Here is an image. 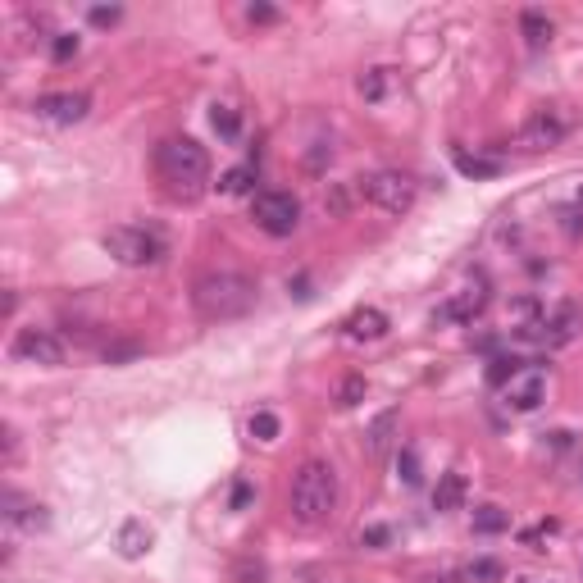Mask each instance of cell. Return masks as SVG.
Here are the masks:
<instances>
[{
    "label": "cell",
    "instance_id": "6da1fadb",
    "mask_svg": "<svg viewBox=\"0 0 583 583\" xmlns=\"http://www.w3.org/2000/svg\"><path fill=\"white\" fill-rule=\"evenodd\" d=\"M155 174H160L164 192L178 201H196L210 183V155L192 137H169L155 146Z\"/></svg>",
    "mask_w": 583,
    "mask_h": 583
},
{
    "label": "cell",
    "instance_id": "7a4b0ae2",
    "mask_svg": "<svg viewBox=\"0 0 583 583\" xmlns=\"http://www.w3.org/2000/svg\"><path fill=\"white\" fill-rule=\"evenodd\" d=\"M287 511L301 529H319L338 511V470L328 461H306L292 474V492H287Z\"/></svg>",
    "mask_w": 583,
    "mask_h": 583
},
{
    "label": "cell",
    "instance_id": "3957f363",
    "mask_svg": "<svg viewBox=\"0 0 583 583\" xmlns=\"http://www.w3.org/2000/svg\"><path fill=\"white\" fill-rule=\"evenodd\" d=\"M256 278L246 274H205L201 283L192 287V306L201 319H210V324H224V319H242L251 315V306H256Z\"/></svg>",
    "mask_w": 583,
    "mask_h": 583
},
{
    "label": "cell",
    "instance_id": "277c9868",
    "mask_svg": "<svg viewBox=\"0 0 583 583\" xmlns=\"http://www.w3.org/2000/svg\"><path fill=\"white\" fill-rule=\"evenodd\" d=\"M105 251H110L119 265H128V269H151V265H160V260L169 256V242H164V233H155V228L119 224V228L105 233Z\"/></svg>",
    "mask_w": 583,
    "mask_h": 583
},
{
    "label": "cell",
    "instance_id": "5b68a950",
    "mask_svg": "<svg viewBox=\"0 0 583 583\" xmlns=\"http://www.w3.org/2000/svg\"><path fill=\"white\" fill-rule=\"evenodd\" d=\"M356 192L365 196L369 205H379L383 215H406L410 205H415V196H420V187H415L410 174H401V169H379V174L360 178Z\"/></svg>",
    "mask_w": 583,
    "mask_h": 583
},
{
    "label": "cell",
    "instance_id": "8992f818",
    "mask_svg": "<svg viewBox=\"0 0 583 583\" xmlns=\"http://www.w3.org/2000/svg\"><path fill=\"white\" fill-rule=\"evenodd\" d=\"M251 219H256L269 237H292L301 224V201L292 192H260L256 201H251Z\"/></svg>",
    "mask_w": 583,
    "mask_h": 583
},
{
    "label": "cell",
    "instance_id": "52a82bcc",
    "mask_svg": "<svg viewBox=\"0 0 583 583\" xmlns=\"http://www.w3.org/2000/svg\"><path fill=\"white\" fill-rule=\"evenodd\" d=\"M579 333H583V310L574 306V301H561L552 315H543L538 324L520 328V338H538L543 347H570Z\"/></svg>",
    "mask_w": 583,
    "mask_h": 583
},
{
    "label": "cell",
    "instance_id": "ba28073f",
    "mask_svg": "<svg viewBox=\"0 0 583 583\" xmlns=\"http://www.w3.org/2000/svg\"><path fill=\"white\" fill-rule=\"evenodd\" d=\"M10 356L23 360V365L55 369V365H64V342L55 338L51 328H19V333H14V342H10Z\"/></svg>",
    "mask_w": 583,
    "mask_h": 583
},
{
    "label": "cell",
    "instance_id": "9c48e42d",
    "mask_svg": "<svg viewBox=\"0 0 583 583\" xmlns=\"http://www.w3.org/2000/svg\"><path fill=\"white\" fill-rule=\"evenodd\" d=\"M87 110H92V96L87 92H46V96L32 101V114H37L41 123H55V128H73V123H82Z\"/></svg>",
    "mask_w": 583,
    "mask_h": 583
},
{
    "label": "cell",
    "instance_id": "30bf717a",
    "mask_svg": "<svg viewBox=\"0 0 583 583\" xmlns=\"http://www.w3.org/2000/svg\"><path fill=\"white\" fill-rule=\"evenodd\" d=\"M565 133H570V123H565L561 110H552V105H543V110H533L529 119H524L520 128V146L524 151H552V146L565 142Z\"/></svg>",
    "mask_w": 583,
    "mask_h": 583
},
{
    "label": "cell",
    "instance_id": "8fae6325",
    "mask_svg": "<svg viewBox=\"0 0 583 583\" xmlns=\"http://www.w3.org/2000/svg\"><path fill=\"white\" fill-rule=\"evenodd\" d=\"M547 397V379H543V369H524V374H515L511 383H506V401H511L515 410H538Z\"/></svg>",
    "mask_w": 583,
    "mask_h": 583
},
{
    "label": "cell",
    "instance_id": "7c38bea8",
    "mask_svg": "<svg viewBox=\"0 0 583 583\" xmlns=\"http://www.w3.org/2000/svg\"><path fill=\"white\" fill-rule=\"evenodd\" d=\"M347 338H356V342H379V338H388V315H383L379 306H356L347 315Z\"/></svg>",
    "mask_w": 583,
    "mask_h": 583
},
{
    "label": "cell",
    "instance_id": "4fadbf2b",
    "mask_svg": "<svg viewBox=\"0 0 583 583\" xmlns=\"http://www.w3.org/2000/svg\"><path fill=\"white\" fill-rule=\"evenodd\" d=\"M5 520L14 524V529H46L51 524V515H46V506H37V502H28L23 492H5Z\"/></svg>",
    "mask_w": 583,
    "mask_h": 583
},
{
    "label": "cell",
    "instance_id": "5bb4252c",
    "mask_svg": "<svg viewBox=\"0 0 583 583\" xmlns=\"http://www.w3.org/2000/svg\"><path fill=\"white\" fill-rule=\"evenodd\" d=\"M483 306H488V287L474 283V287H461V292H456V297H451L447 306L438 310V319H456V324H470V319L479 315Z\"/></svg>",
    "mask_w": 583,
    "mask_h": 583
},
{
    "label": "cell",
    "instance_id": "9a60e30c",
    "mask_svg": "<svg viewBox=\"0 0 583 583\" xmlns=\"http://www.w3.org/2000/svg\"><path fill=\"white\" fill-rule=\"evenodd\" d=\"M520 32H524V46H529V51H547L552 37H556L552 19H547L543 10H524L520 14Z\"/></svg>",
    "mask_w": 583,
    "mask_h": 583
},
{
    "label": "cell",
    "instance_id": "2e32d148",
    "mask_svg": "<svg viewBox=\"0 0 583 583\" xmlns=\"http://www.w3.org/2000/svg\"><path fill=\"white\" fill-rule=\"evenodd\" d=\"M151 543H155V533L146 529L142 520H128L119 529V556H123V561H137V556H146V552H151Z\"/></svg>",
    "mask_w": 583,
    "mask_h": 583
},
{
    "label": "cell",
    "instance_id": "e0dca14e",
    "mask_svg": "<svg viewBox=\"0 0 583 583\" xmlns=\"http://www.w3.org/2000/svg\"><path fill=\"white\" fill-rule=\"evenodd\" d=\"M465 502V479L461 474H442L438 488H433V511H461Z\"/></svg>",
    "mask_w": 583,
    "mask_h": 583
},
{
    "label": "cell",
    "instance_id": "ac0fdd59",
    "mask_svg": "<svg viewBox=\"0 0 583 583\" xmlns=\"http://www.w3.org/2000/svg\"><path fill=\"white\" fill-rule=\"evenodd\" d=\"M451 160H456V169H461L465 178H497L502 174L497 160H483V155H470V151H451Z\"/></svg>",
    "mask_w": 583,
    "mask_h": 583
},
{
    "label": "cell",
    "instance_id": "d6986e66",
    "mask_svg": "<svg viewBox=\"0 0 583 583\" xmlns=\"http://www.w3.org/2000/svg\"><path fill=\"white\" fill-rule=\"evenodd\" d=\"M392 429H397V410H383L379 420L369 424V456H383V451H388Z\"/></svg>",
    "mask_w": 583,
    "mask_h": 583
},
{
    "label": "cell",
    "instance_id": "ffe728a7",
    "mask_svg": "<svg viewBox=\"0 0 583 583\" xmlns=\"http://www.w3.org/2000/svg\"><path fill=\"white\" fill-rule=\"evenodd\" d=\"M511 529V515L502 511V506H479V511H474V533H506Z\"/></svg>",
    "mask_w": 583,
    "mask_h": 583
},
{
    "label": "cell",
    "instance_id": "44dd1931",
    "mask_svg": "<svg viewBox=\"0 0 583 583\" xmlns=\"http://www.w3.org/2000/svg\"><path fill=\"white\" fill-rule=\"evenodd\" d=\"M251 183H256V164H237V169H228V174L219 178V192L242 196V192H251Z\"/></svg>",
    "mask_w": 583,
    "mask_h": 583
},
{
    "label": "cell",
    "instance_id": "7402d4cb",
    "mask_svg": "<svg viewBox=\"0 0 583 583\" xmlns=\"http://www.w3.org/2000/svg\"><path fill=\"white\" fill-rule=\"evenodd\" d=\"M246 429H251V438H256V442H274L278 438V415H274V410H256Z\"/></svg>",
    "mask_w": 583,
    "mask_h": 583
},
{
    "label": "cell",
    "instance_id": "603a6c76",
    "mask_svg": "<svg viewBox=\"0 0 583 583\" xmlns=\"http://www.w3.org/2000/svg\"><path fill=\"white\" fill-rule=\"evenodd\" d=\"M465 583H502V565L483 556V561L465 565Z\"/></svg>",
    "mask_w": 583,
    "mask_h": 583
},
{
    "label": "cell",
    "instance_id": "cb8c5ba5",
    "mask_svg": "<svg viewBox=\"0 0 583 583\" xmlns=\"http://www.w3.org/2000/svg\"><path fill=\"white\" fill-rule=\"evenodd\" d=\"M360 397H365V379H360V374H347L338 388V406L351 410V406H360Z\"/></svg>",
    "mask_w": 583,
    "mask_h": 583
},
{
    "label": "cell",
    "instance_id": "d4e9b609",
    "mask_svg": "<svg viewBox=\"0 0 583 583\" xmlns=\"http://www.w3.org/2000/svg\"><path fill=\"white\" fill-rule=\"evenodd\" d=\"M515 374H520V360H515V356L506 360V356H502V360H492V369H488V383H492V388H506V383H511Z\"/></svg>",
    "mask_w": 583,
    "mask_h": 583
},
{
    "label": "cell",
    "instance_id": "484cf974",
    "mask_svg": "<svg viewBox=\"0 0 583 583\" xmlns=\"http://www.w3.org/2000/svg\"><path fill=\"white\" fill-rule=\"evenodd\" d=\"M73 55H78V37H73V32H55L51 37V60L64 64V60H73Z\"/></svg>",
    "mask_w": 583,
    "mask_h": 583
},
{
    "label": "cell",
    "instance_id": "4316f807",
    "mask_svg": "<svg viewBox=\"0 0 583 583\" xmlns=\"http://www.w3.org/2000/svg\"><path fill=\"white\" fill-rule=\"evenodd\" d=\"M397 470H401V479H406L410 488H415V483H420V456H415V447H406V451H401Z\"/></svg>",
    "mask_w": 583,
    "mask_h": 583
},
{
    "label": "cell",
    "instance_id": "83f0119b",
    "mask_svg": "<svg viewBox=\"0 0 583 583\" xmlns=\"http://www.w3.org/2000/svg\"><path fill=\"white\" fill-rule=\"evenodd\" d=\"M87 19H92L96 28H114V23L123 19V10H119V5H92V10H87Z\"/></svg>",
    "mask_w": 583,
    "mask_h": 583
},
{
    "label": "cell",
    "instance_id": "f1b7e54d",
    "mask_svg": "<svg viewBox=\"0 0 583 583\" xmlns=\"http://www.w3.org/2000/svg\"><path fill=\"white\" fill-rule=\"evenodd\" d=\"M215 128H219V137H228V142H233L242 123H237V114L228 110V105H215Z\"/></svg>",
    "mask_w": 583,
    "mask_h": 583
},
{
    "label": "cell",
    "instance_id": "f546056e",
    "mask_svg": "<svg viewBox=\"0 0 583 583\" xmlns=\"http://www.w3.org/2000/svg\"><path fill=\"white\" fill-rule=\"evenodd\" d=\"M383 73L388 69H369L365 78H360V96H365V101H379L383 96Z\"/></svg>",
    "mask_w": 583,
    "mask_h": 583
},
{
    "label": "cell",
    "instance_id": "4dcf8cb0",
    "mask_svg": "<svg viewBox=\"0 0 583 583\" xmlns=\"http://www.w3.org/2000/svg\"><path fill=\"white\" fill-rule=\"evenodd\" d=\"M246 19H251V23H274L278 10H274V5H246Z\"/></svg>",
    "mask_w": 583,
    "mask_h": 583
},
{
    "label": "cell",
    "instance_id": "1f68e13d",
    "mask_svg": "<svg viewBox=\"0 0 583 583\" xmlns=\"http://www.w3.org/2000/svg\"><path fill=\"white\" fill-rule=\"evenodd\" d=\"M324 205L333 210V215H342V210H347V192H342V187H333V192L324 196Z\"/></svg>",
    "mask_w": 583,
    "mask_h": 583
},
{
    "label": "cell",
    "instance_id": "d6a6232c",
    "mask_svg": "<svg viewBox=\"0 0 583 583\" xmlns=\"http://www.w3.org/2000/svg\"><path fill=\"white\" fill-rule=\"evenodd\" d=\"M360 543H365V547H379V543H388V529H365V533H360Z\"/></svg>",
    "mask_w": 583,
    "mask_h": 583
},
{
    "label": "cell",
    "instance_id": "836d02e7",
    "mask_svg": "<svg viewBox=\"0 0 583 583\" xmlns=\"http://www.w3.org/2000/svg\"><path fill=\"white\" fill-rule=\"evenodd\" d=\"M246 502H251V483H237L233 488V511H242Z\"/></svg>",
    "mask_w": 583,
    "mask_h": 583
},
{
    "label": "cell",
    "instance_id": "e575fe53",
    "mask_svg": "<svg viewBox=\"0 0 583 583\" xmlns=\"http://www.w3.org/2000/svg\"><path fill=\"white\" fill-rule=\"evenodd\" d=\"M579 210H583V187H579Z\"/></svg>",
    "mask_w": 583,
    "mask_h": 583
},
{
    "label": "cell",
    "instance_id": "d590c367",
    "mask_svg": "<svg viewBox=\"0 0 583 583\" xmlns=\"http://www.w3.org/2000/svg\"><path fill=\"white\" fill-rule=\"evenodd\" d=\"M520 583H538V579H520Z\"/></svg>",
    "mask_w": 583,
    "mask_h": 583
}]
</instances>
